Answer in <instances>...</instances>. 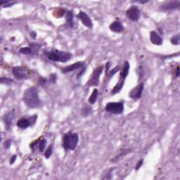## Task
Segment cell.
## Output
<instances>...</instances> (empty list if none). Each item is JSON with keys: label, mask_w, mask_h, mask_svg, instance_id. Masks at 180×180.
<instances>
[{"label": "cell", "mask_w": 180, "mask_h": 180, "mask_svg": "<svg viewBox=\"0 0 180 180\" xmlns=\"http://www.w3.org/2000/svg\"><path fill=\"white\" fill-rule=\"evenodd\" d=\"M23 101L30 108H36L40 106L41 100L35 87H30L25 91L23 95Z\"/></svg>", "instance_id": "1"}, {"label": "cell", "mask_w": 180, "mask_h": 180, "mask_svg": "<svg viewBox=\"0 0 180 180\" xmlns=\"http://www.w3.org/2000/svg\"><path fill=\"white\" fill-rule=\"evenodd\" d=\"M44 54L47 59L55 62L66 63L72 58L73 54L68 51H60L56 49H51L50 50H44Z\"/></svg>", "instance_id": "2"}, {"label": "cell", "mask_w": 180, "mask_h": 180, "mask_svg": "<svg viewBox=\"0 0 180 180\" xmlns=\"http://www.w3.org/2000/svg\"><path fill=\"white\" fill-rule=\"evenodd\" d=\"M78 142L79 135L76 132L69 131L63 136L62 146L66 151H74L78 146Z\"/></svg>", "instance_id": "3"}, {"label": "cell", "mask_w": 180, "mask_h": 180, "mask_svg": "<svg viewBox=\"0 0 180 180\" xmlns=\"http://www.w3.org/2000/svg\"><path fill=\"white\" fill-rule=\"evenodd\" d=\"M105 110L114 115H120L124 112V102H109L105 106Z\"/></svg>", "instance_id": "4"}, {"label": "cell", "mask_w": 180, "mask_h": 180, "mask_svg": "<svg viewBox=\"0 0 180 180\" xmlns=\"http://www.w3.org/2000/svg\"><path fill=\"white\" fill-rule=\"evenodd\" d=\"M37 118L38 117H37V115H34V116H30V117L27 118H21L17 121L16 126L18 127L21 128V129H27V128L30 127L34 125L35 122H37Z\"/></svg>", "instance_id": "5"}, {"label": "cell", "mask_w": 180, "mask_h": 180, "mask_svg": "<svg viewBox=\"0 0 180 180\" xmlns=\"http://www.w3.org/2000/svg\"><path fill=\"white\" fill-rule=\"evenodd\" d=\"M104 69V66H100L97 67L96 68H95L94 71H93L92 76L90 78V80H88V82L87 84H88V86H98L100 82V76L101 75Z\"/></svg>", "instance_id": "6"}, {"label": "cell", "mask_w": 180, "mask_h": 180, "mask_svg": "<svg viewBox=\"0 0 180 180\" xmlns=\"http://www.w3.org/2000/svg\"><path fill=\"white\" fill-rule=\"evenodd\" d=\"M13 76L17 80H25L28 78V70L24 66H14L11 68Z\"/></svg>", "instance_id": "7"}, {"label": "cell", "mask_w": 180, "mask_h": 180, "mask_svg": "<svg viewBox=\"0 0 180 180\" xmlns=\"http://www.w3.org/2000/svg\"><path fill=\"white\" fill-rule=\"evenodd\" d=\"M144 88V83L143 82H140L137 86H136L135 87L132 89V90L130 91L129 93V97H130L134 101H137L139 99H141L142 96V93H143Z\"/></svg>", "instance_id": "8"}, {"label": "cell", "mask_w": 180, "mask_h": 180, "mask_svg": "<svg viewBox=\"0 0 180 180\" xmlns=\"http://www.w3.org/2000/svg\"><path fill=\"white\" fill-rule=\"evenodd\" d=\"M126 16L132 21L136 22L139 21L141 16V11L136 6H132L126 11Z\"/></svg>", "instance_id": "9"}, {"label": "cell", "mask_w": 180, "mask_h": 180, "mask_svg": "<svg viewBox=\"0 0 180 180\" xmlns=\"http://www.w3.org/2000/svg\"><path fill=\"white\" fill-rule=\"evenodd\" d=\"M84 66H86L85 62H84V61H77V62L73 63V64H70L66 67H63L61 68V72L64 73V74H67V73H71L73 71L81 70Z\"/></svg>", "instance_id": "10"}, {"label": "cell", "mask_w": 180, "mask_h": 180, "mask_svg": "<svg viewBox=\"0 0 180 180\" xmlns=\"http://www.w3.org/2000/svg\"><path fill=\"white\" fill-rule=\"evenodd\" d=\"M180 1H168L162 4L160 7L162 11H172V10L179 9Z\"/></svg>", "instance_id": "11"}, {"label": "cell", "mask_w": 180, "mask_h": 180, "mask_svg": "<svg viewBox=\"0 0 180 180\" xmlns=\"http://www.w3.org/2000/svg\"><path fill=\"white\" fill-rule=\"evenodd\" d=\"M14 118H15V112L13 111V110H11V111L7 112V113L4 115V117H3L4 123L5 128L7 130H9L11 129V127H12V124Z\"/></svg>", "instance_id": "12"}, {"label": "cell", "mask_w": 180, "mask_h": 180, "mask_svg": "<svg viewBox=\"0 0 180 180\" xmlns=\"http://www.w3.org/2000/svg\"><path fill=\"white\" fill-rule=\"evenodd\" d=\"M77 18L78 19L80 20V21L84 26H86L88 28H92L93 27V21L91 18L86 13H84V11H81L80 13H78L77 16Z\"/></svg>", "instance_id": "13"}, {"label": "cell", "mask_w": 180, "mask_h": 180, "mask_svg": "<svg viewBox=\"0 0 180 180\" xmlns=\"http://www.w3.org/2000/svg\"><path fill=\"white\" fill-rule=\"evenodd\" d=\"M150 41L152 44L158 45V46H161L163 43V39L162 37L159 35V33L154 30L150 33Z\"/></svg>", "instance_id": "14"}, {"label": "cell", "mask_w": 180, "mask_h": 180, "mask_svg": "<svg viewBox=\"0 0 180 180\" xmlns=\"http://www.w3.org/2000/svg\"><path fill=\"white\" fill-rule=\"evenodd\" d=\"M109 29L113 33H120L124 30V27L120 21H115L109 25Z\"/></svg>", "instance_id": "15"}, {"label": "cell", "mask_w": 180, "mask_h": 180, "mask_svg": "<svg viewBox=\"0 0 180 180\" xmlns=\"http://www.w3.org/2000/svg\"><path fill=\"white\" fill-rule=\"evenodd\" d=\"M66 26L67 28L72 29L75 26V21H74V13H73V11L71 10H68L67 11L66 14Z\"/></svg>", "instance_id": "16"}, {"label": "cell", "mask_w": 180, "mask_h": 180, "mask_svg": "<svg viewBox=\"0 0 180 180\" xmlns=\"http://www.w3.org/2000/svg\"><path fill=\"white\" fill-rule=\"evenodd\" d=\"M130 68V63L127 61H126L124 63L123 67H122V68L121 70V72H120V80L125 81V79L127 78V77L128 76V75H129Z\"/></svg>", "instance_id": "17"}, {"label": "cell", "mask_w": 180, "mask_h": 180, "mask_svg": "<svg viewBox=\"0 0 180 180\" xmlns=\"http://www.w3.org/2000/svg\"><path fill=\"white\" fill-rule=\"evenodd\" d=\"M130 152H131V149H130L122 150V151H120L117 156H116L114 158H113L112 159L110 160V162H111V163H116V162H117L118 160H120V158H123L124 156L127 155V154L130 153Z\"/></svg>", "instance_id": "18"}, {"label": "cell", "mask_w": 180, "mask_h": 180, "mask_svg": "<svg viewBox=\"0 0 180 180\" xmlns=\"http://www.w3.org/2000/svg\"><path fill=\"white\" fill-rule=\"evenodd\" d=\"M124 82H125L124 80H120L119 82H118L117 84H116V86H115L112 89L111 92H110V94H111V95H115V94H118V93H119L120 91L122 90V87H123L124 85Z\"/></svg>", "instance_id": "19"}, {"label": "cell", "mask_w": 180, "mask_h": 180, "mask_svg": "<svg viewBox=\"0 0 180 180\" xmlns=\"http://www.w3.org/2000/svg\"><path fill=\"white\" fill-rule=\"evenodd\" d=\"M98 96H99V91L97 89L95 88L93 90L92 94H91L90 96L88 99L89 104L91 105L94 104L98 99Z\"/></svg>", "instance_id": "20"}, {"label": "cell", "mask_w": 180, "mask_h": 180, "mask_svg": "<svg viewBox=\"0 0 180 180\" xmlns=\"http://www.w3.org/2000/svg\"><path fill=\"white\" fill-rule=\"evenodd\" d=\"M93 113V109L90 106H87L86 105L85 106L82 108V109L81 110V115L83 116L84 118L88 117L89 116H90Z\"/></svg>", "instance_id": "21"}, {"label": "cell", "mask_w": 180, "mask_h": 180, "mask_svg": "<svg viewBox=\"0 0 180 180\" xmlns=\"http://www.w3.org/2000/svg\"><path fill=\"white\" fill-rule=\"evenodd\" d=\"M20 54H23V55H31L34 54H33V49H31L30 47H22L19 49Z\"/></svg>", "instance_id": "22"}, {"label": "cell", "mask_w": 180, "mask_h": 180, "mask_svg": "<svg viewBox=\"0 0 180 180\" xmlns=\"http://www.w3.org/2000/svg\"><path fill=\"white\" fill-rule=\"evenodd\" d=\"M116 167H111L110 169H108V170L106 171L104 175H103V177H101L102 179H111L113 177H112V173L115 170Z\"/></svg>", "instance_id": "23"}, {"label": "cell", "mask_w": 180, "mask_h": 180, "mask_svg": "<svg viewBox=\"0 0 180 180\" xmlns=\"http://www.w3.org/2000/svg\"><path fill=\"white\" fill-rule=\"evenodd\" d=\"M47 141L45 139H42L39 140L38 150L40 153H41V152H43L44 151L45 148H46V146H47Z\"/></svg>", "instance_id": "24"}, {"label": "cell", "mask_w": 180, "mask_h": 180, "mask_svg": "<svg viewBox=\"0 0 180 180\" xmlns=\"http://www.w3.org/2000/svg\"><path fill=\"white\" fill-rule=\"evenodd\" d=\"M119 70H120V66H116L114 68H113V70H110L109 72H108V75H107V76H107V78H108V79H110V78H112L113 76H114L115 75H116V73H117Z\"/></svg>", "instance_id": "25"}, {"label": "cell", "mask_w": 180, "mask_h": 180, "mask_svg": "<svg viewBox=\"0 0 180 180\" xmlns=\"http://www.w3.org/2000/svg\"><path fill=\"white\" fill-rule=\"evenodd\" d=\"M170 42L173 45H179L180 43V36L179 35H174L171 37L170 39Z\"/></svg>", "instance_id": "26"}, {"label": "cell", "mask_w": 180, "mask_h": 180, "mask_svg": "<svg viewBox=\"0 0 180 180\" xmlns=\"http://www.w3.org/2000/svg\"><path fill=\"white\" fill-rule=\"evenodd\" d=\"M30 45V47L31 49H33V54H36L37 51H38L39 49H40L41 47V45L38 44V43H31V44Z\"/></svg>", "instance_id": "27"}, {"label": "cell", "mask_w": 180, "mask_h": 180, "mask_svg": "<svg viewBox=\"0 0 180 180\" xmlns=\"http://www.w3.org/2000/svg\"><path fill=\"white\" fill-rule=\"evenodd\" d=\"M53 153V146L50 145L49 146V147L46 149V151L44 152V156L47 159H49L51 157V155Z\"/></svg>", "instance_id": "28"}, {"label": "cell", "mask_w": 180, "mask_h": 180, "mask_svg": "<svg viewBox=\"0 0 180 180\" xmlns=\"http://www.w3.org/2000/svg\"><path fill=\"white\" fill-rule=\"evenodd\" d=\"M39 140H40V139L35 140V141H33L30 144V147L31 150L33 152H35V151H36L37 149H38V146H39Z\"/></svg>", "instance_id": "29"}, {"label": "cell", "mask_w": 180, "mask_h": 180, "mask_svg": "<svg viewBox=\"0 0 180 180\" xmlns=\"http://www.w3.org/2000/svg\"><path fill=\"white\" fill-rule=\"evenodd\" d=\"M13 82V80L9 78H1V84H10Z\"/></svg>", "instance_id": "30"}, {"label": "cell", "mask_w": 180, "mask_h": 180, "mask_svg": "<svg viewBox=\"0 0 180 180\" xmlns=\"http://www.w3.org/2000/svg\"><path fill=\"white\" fill-rule=\"evenodd\" d=\"M48 80L49 82L52 83V84H55L57 80V75L55 74V73H51L50 76H49V78Z\"/></svg>", "instance_id": "31"}, {"label": "cell", "mask_w": 180, "mask_h": 180, "mask_svg": "<svg viewBox=\"0 0 180 180\" xmlns=\"http://www.w3.org/2000/svg\"><path fill=\"white\" fill-rule=\"evenodd\" d=\"M38 82L40 85L43 86V85H45V84H47V83L49 82V80L47 78H40L39 79Z\"/></svg>", "instance_id": "32"}, {"label": "cell", "mask_w": 180, "mask_h": 180, "mask_svg": "<svg viewBox=\"0 0 180 180\" xmlns=\"http://www.w3.org/2000/svg\"><path fill=\"white\" fill-rule=\"evenodd\" d=\"M86 70H87V66H84V68L81 69V70H80V72H79V73L77 74V76H76L77 79H79L80 78H81V77H82L83 75H84V73L86 71Z\"/></svg>", "instance_id": "33"}, {"label": "cell", "mask_w": 180, "mask_h": 180, "mask_svg": "<svg viewBox=\"0 0 180 180\" xmlns=\"http://www.w3.org/2000/svg\"><path fill=\"white\" fill-rule=\"evenodd\" d=\"M11 144H12V140L11 139H7V141H4V146L5 149H9L10 146H11Z\"/></svg>", "instance_id": "34"}, {"label": "cell", "mask_w": 180, "mask_h": 180, "mask_svg": "<svg viewBox=\"0 0 180 180\" xmlns=\"http://www.w3.org/2000/svg\"><path fill=\"white\" fill-rule=\"evenodd\" d=\"M143 163H144V159L139 160V161H138V163L136 164V166H135V170H139V168L141 167L142 165H143Z\"/></svg>", "instance_id": "35"}, {"label": "cell", "mask_w": 180, "mask_h": 180, "mask_svg": "<svg viewBox=\"0 0 180 180\" xmlns=\"http://www.w3.org/2000/svg\"><path fill=\"white\" fill-rule=\"evenodd\" d=\"M16 158H17V156L16 155H13L11 157V158H10L9 163L11 164V165H13V164L15 163V161H16Z\"/></svg>", "instance_id": "36"}, {"label": "cell", "mask_w": 180, "mask_h": 180, "mask_svg": "<svg viewBox=\"0 0 180 180\" xmlns=\"http://www.w3.org/2000/svg\"><path fill=\"white\" fill-rule=\"evenodd\" d=\"M110 63L108 61V62H107V63H106V75L107 76L108 72L110 71Z\"/></svg>", "instance_id": "37"}, {"label": "cell", "mask_w": 180, "mask_h": 180, "mask_svg": "<svg viewBox=\"0 0 180 180\" xmlns=\"http://www.w3.org/2000/svg\"><path fill=\"white\" fill-rule=\"evenodd\" d=\"M180 76V72H179V66H178L176 68L175 71V78H179Z\"/></svg>", "instance_id": "38"}, {"label": "cell", "mask_w": 180, "mask_h": 180, "mask_svg": "<svg viewBox=\"0 0 180 180\" xmlns=\"http://www.w3.org/2000/svg\"><path fill=\"white\" fill-rule=\"evenodd\" d=\"M30 37H32V38L35 39V38H36V37H37V33H36V32L32 31L31 33H30Z\"/></svg>", "instance_id": "39"}, {"label": "cell", "mask_w": 180, "mask_h": 180, "mask_svg": "<svg viewBox=\"0 0 180 180\" xmlns=\"http://www.w3.org/2000/svg\"><path fill=\"white\" fill-rule=\"evenodd\" d=\"M149 1V0H144V1H136L135 2L139 4H146Z\"/></svg>", "instance_id": "40"}]
</instances>
